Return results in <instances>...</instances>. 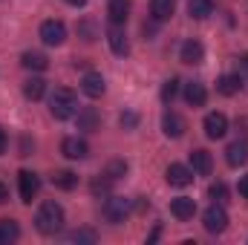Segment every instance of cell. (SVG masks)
I'll return each instance as SVG.
<instances>
[{
	"label": "cell",
	"instance_id": "1",
	"mask_svg": "<svg viewBox=\"0 0 248 245\" xmlns=\"http://www.w3.org/2000/svg\"><path fill=\"white\" fill-rule=\"evenodd\" d=\"M35 228L41 231V234H46V237H52V234H58L63 228V208L58 202H44L41 208H38V214H35Z\"/></svg>",
	"mask_w": 248,
	"mask_h": 245
},
{
	"label": "cell",
	"instance_id": "2",
	"mask_svg": "<svg viewBox=\"0 0 248 245\" xmlns=\"http://www.w3.org/2000/svg\"><path fill=\"white\" fill-rule=\"evenodd\" d=\"M49 113H52V119H58V122L72 119V116L78 113V95H75L72 90H66V87H58V90L49 95Z\"/></svg>",
	"mask_w": 248,
	"mask_h": 245
},
{
	"label": "cell",
	"instance_id": "3",
	"mask_svg": "<svg viewBox=\"0 0 248 245\" xmlns=\"http://www.w3.org/2000/svg\"><path fill=\"white\" fill-rule=\"evenodd\" d=\"M202 225H205L208 234H222V231L228 228V214H225V208H222L219 202H214V205L202 214Z\"/></svg>",
	"mask_w": 248,
	"mask_h": 245
},
{
	"label": "cell",
	"instance_id": "4",
	"mask_svg": "<svg viewBox=\"0 0 248 245\" xmlns=\"http://www.w3.org/2000/svg\"><path fill=\"white\" fill-rule=\"evenodd\" d=\"M101 214H104V219H107V222L119 225V222L127 219V214H130V199H124V196H110V199L104 202Z\"/></svg>",
	"mask_w": 248,
	"mask_h": 245
},
{
	"label": "cell",
	"instance_id": "5",
	"mask_svg": "<svg viewBox=\"0 0 248 245\" xmlns=\"http://www.w3.org/2000/svg\"><path fill=\"white\" fill-rule=\"evenodd\" d=\"M41 41L46 46H61L63 41H66V26H63L61 20H44L41 23Z\"/></svg>",
	"mask_w": 248,
	"mask_h": 245
},
{
	"label": "cell",
	"instance_id": "6",
	"mask_svg": "<svg viewBox=\"0 0 248 245\" xmlns=\"http://www.w3.org/2000/svg\"><path fill=\"white\" fill-rule=\"evenodd\" d=\"M17 184H20V202L29 205L38 196V190H41V176L32 173V170H20L17 173Z\"/></svg>",
	"mask_w": 248,
	"mask_h": 245
},
{
	"label": "cell",
	"instance_id": "7",
	"mask_svg": "<svg viewBox=\"0 0 248 245\" xmlns=\"http://www.w3.org/2000/svg\"><path fill=\"white\" fill-rule=\"evenodd\" d=\"M165 179H168V184L170 187H187V184L193 182V170L187 168V165H170L168 170H165Z\"/></svg>",
	"mask_w": 248,
	"mask_h": 245
},
{
	"label": "cell",
	"instance_id": "8",
	"mask_svg": "<svg viewBox=\"0 0 248 245\" xmlns=\"http://www.w3.org/2000/svg\"><path fill=\"white\" fill-rule=\"evenodd\" d=\"M202 127H205L208 138H222L228 133V119H225V113H208Z\"/></svg>",
	"mask_w": 248,
	"mask_h": 245
},
{
	"label": "cell",
	"instance_id": "9",
	"mask_svg": "<svg viewBox=\"0 0 248 245\" xmlns=\"http://www.w3.org/2000/svg\"><path fill=\"white\" fill-rule=\"evenodd\" d=\"M190 170H193L196 176H211V170H214V159H211V153L202 150V147H196V150L190 153Z\"/></svg>",
	"mask_w": 248,
	"mask_h": 245
},
{
	"label": "cell",
	"instance_id": "10",
	"mask_svg": "<svg viewBox=\"0 0 248 245\" xmlns=\"http://www.w3.org/2000/svg\"><path fill=\"white\" fill-rule=\"evenodd\" d=\"M61 153L66 156V159H72V162H81V159H87L90 147H87V141H81V138L69 136V138H63V141H61Z\"/></svg>",
	"mask_w": 248,
	"mask_h": 245
},
{
	"label": "cell",
	"instance_id": "11",
	"mask_svg": "<svg viewBox=\"0 0 248 245\" xmlns=\"http://www.w3.org/2000/svg\"><path fill=\"white\" fill-rule=\"evenodd\" d=\"M81 90H84V95H90V98H101L104 90H107V84H104L101 72H87V75L81 78Z\"/></svg>",
	"mask_w": 248,
	"mask_h": 245
},
{
	"label": "cell",
	"instance_id": "12",
	"mask_svg": "<svg viewBox=\"0 0 248 245\" xmlns=\"http://www.w3.org/2000/svg\"><path fill=\"white\" fill-rule=\"evenodd\" d=\"M179 58H182V63H190V66H196V63L205 61V46L199 44V41H185L182 44V49H179Z\"/></svg>",
	"mask_w": 248,
	"mask_h": 245
},
{
	"label": "cell",
	"instance_id": "13",
	"mask_svg": "<svg viewBox=\"0 0 248 245\" xmlns=\"http://www.w3.org/2000/svg\"><path fill=\"white\" fill-rule=\"evenodd\" d=\"M170 214H173L179 222H187V219H193V214H196V202H193L190 196H176V199L170 202Z\"/></svg>",
	"mask_w": 248,
	"mask_h": 245
},
{
	"label": "cell",
	"instance_id": "14",
	"mask_svg": "<svg viewBox=\"0 0 248 245\" xmlns=\"http://www.w3.org/2000/svg\"><path fill=\"white\" fill-rule=\"evenodd\" d=\"M162 130H165V136H168V138H179V136L185 133V119H182L179 113L168 110V113L162 116Z\"/></svg>",
	"mask_w": 248,
	"mask_h": 245
},
{
	"label": "cell",
	"instance_id": "15",
	"mask_svg": "<svg viewBox=\"0 0 248 245\" xmlns=\"http://www.w3.org/2000/svg\"><path fill=\"white\" fill-rule=\"evenodd\" d=\"M107 41H110V49L116 52V55H130V41H127V35H124L122 26H110V32H107Z\"/></svg>",
	"mask_w": 248,
	"mask_h": 245
},
{
	"label": "cell",
	"instance_id": "16",
	"mask_svg": "<svg viewBox=\"0 0 248 245\" xmlns=\"http://www.w3.org/2000/svg\"><path fill=\"white\" fill-rule=\"evenodd\" d=\"M101 127V116L95 113V107H84V110H78V130H84V133H95Z\"/></svg>",
	"mask_w": 248,
	"mask_h": 245
},
{
	"label": "cell",
	"instance_id": "17",
	"mask_svg": "<svg viewBox=\"0 0 248 245\" xmlns=\"http://www.w3.org/2000/svg\"><path fill=\"white\" fill-rule=\"evenodd\" d=\"M185 101L190 104V107H202V104L208 101V90H205V84H199V81L185 84Z\"/></svg>",
	"mask_w": 248,
	"mask_h": 245
},
{
	"label": "cell",
	"instance_id": "18",
	"mask_svg": "<svg viewBox=\"0 0 248 245\" xmlns=\"http://www.w3.org/2000/svg\"><path fill=\"white\" fill-rule=\"evenodd\" d=\"M225 162H228L231 168L246 165L248 162V144L246 141H234V144H228V150H225Z\"/></svg>",
	"mask_w": 248,
	"mask_h": 245
},
{
	"label": "cell",
	"instance_id": "19",
	"mask_svg": "<svg viewBox=\"0 0 248 245\" xmlns=\"http://www.w3.org/2000/svg\"><path fill=\"white\" fill-rule=\"evenodd\" d=\"M107 17H110V23L122 26L124 20L130 17V0H110V6H107Z\"/></svg>",
	"mask_w": 248,
	"mask_h": 245
},
{
	"label": "cell",
	"instance_id": "20",
	"mask_svg": "<svg viewBox=\"0 0 248 245\" xmlns=\"http://www.w3.org/2000/svg\"><path fill=\"white\" fill-rule=\"evenodd\" d=\"M20 63H23V69L44 72V69L49 66V58H46L44 52H23V55H20Z\"/></svg>",
	"mask_w": 248,
	"mask_h": 245
},
{
	"label": "cell",
	"instance_id": "21",
	"mask_svg": "<svg viewBox=\"0 0 248 245\" xmlns=\"http://www.w3.org/2000/svg\"><path fill=\"white\" fill-rule=\"evenodd\" d=\"M217 90H219V95H237L240 90H243V81H240V75H222L219 81H217Z\"/></svg>",
	"mask_w": 248,
	"mask_h": 245
},
{
	"label": "cell",
	"instance_id": "22",
	"mask_svg": "<svg viewBox=\"0 0 248 245\" xmlns=\"http://www.w3.org/2000/svg\"><path fill=\"white\" fill-rule=\"evenodd\" d=\"M187 12L196 20H205L208 15H214V0H187Z\"/></svg>",
	"mask_w": 248,
	"mask_h": 245
},
{
	"label": "cell",
	"instance_id": "23",
	"mask_svg": "<svg viewBox=\"0 0 248 245\" xmlns=\"http://www.w3.org/2000/svg\"><path fill=\"white\" fill-rule=\"evenodd\" d=\"M44 92H46V81H44V78H29V81L23 84V95H26L29 101L44 98Z\"/></svg>",
	"mask_w": 248,
	"mask_h": 245
},
{
	"label": "cell",
	"instance_id": "24",
	"mask_svg": "<svg viewBox=\"0 0 248 245\" xmlns=\"http://www.w3.org/2000/svg\"><path fill=\"white\" fill-rule=\"evenodd\" d=\"M20 237V228L15 219H0V245H9Z\"/></svg>",
	"mask_w": 248,
	"mask_h": 245
},
{
	"label": "cell",
	"instance_id": "25",
	"mask_svg": "<svg viewBox=\"0 0 248 245\" xmlns=\"http://www.w3.org/2000/svg\"><path fill=\"white\" fill-rule=\"evenodd\" d=\"M150 15L153 20H168L173 15V0H150Z\"/></svg>",
	"mask_w": 248,
	"mask_h": 245
},
{
	"label": "cell",
	"instance_id": "26",
	"mask_svg": "<svg viewBox=\"0 0 248 245\" xmlns=\"http://www.w3.org/2000/svg\"><path fill=\"white\" fill-rule=\"evenodd\" d=\"M52 184L61 187V190H72V187L78 184V176H75L72 170H55V173H52Z\"/></svg>",
	"mask_w": 248,
	"mask_h": 245
},
{
	"label": "cell",
	"instance_id": "27",
	"mask_svg": "<svg viewBox=\"0 0 248 245\" xmlns=\"http://www.w3.org/2000/svg\"><path fill=\"white\" fill-rule=\"evenodd\" d=\"M127 170H130V168H127V162H124V159H113V162L104 168V176H110V179L116 182V179L127 176Z\"/></svg>",
	"mask_w": 248,
	"mask_h": 245
},
{
	"label": "cell",
	"instance_id": "28",
	"mask_svg": "<svg viewBox=\"0 0 248 245\" xmlns=\"http://www.w3.org/2000/svg\"><path fill=\"white\" fill-rule=\"evenodd\" d=\"M179 84H182L179 78H168V81H165V87H162V101H165V104H170V101L176 98V92H179Z\"/></svg>",
	"mask_w": 248,
	"mask_h": 245
},
{
	"label": "cell",
	"instance_id": "29",
	"mask_svg": "<svg viewBox=\"0 0 248 245\" xmlns=\"http://www.w3.org/2000/svg\"><path fill=\"white\" fill-rule=\"evenodd\" d=\"M69 243H98V234L93 228H78L69 234Z\"/></svg>",
	"mask_w": 248,
	"mask_h": 245
},
{
	"label": "cell",
	"instance_id": "30",
	"mask_svg": "<svg viewBox=\"0 0 248 245\" xmlns=\"http://www.w3.org/2000/svg\"><path fill=\"white\" fill-rule=\"evenodd\" d=\"M208 196L214 199V202H228V187H225V182H214L211 187H208Z\"/></svg>",
	"mask_w": 248,
	"mask_h": 245
},
{
	"label": "cell",
	"instance_id": "31",
	"mask_svg": "<svg viewBox=\"0 0 248 245\" xmlns=\"http://www.w3.org/2000/svg\"><path fill=\"white\" fill-rule=\"evenodd\" d=\"M110 184H113V179H110V176H98V179H93L90 190H93L95 196H107V193H110Z\"/></svg>",
	"mask_w": 248,
	"mask_h": 245
},
{
	"label": "cell",
	"instance_id": "32",
	"mask_svg": "<svg viewBox=\"0 0 248 245\" xmlns=\"http://www.w3.org/2000/svg\"><path fill=\"white\" fill-rule=\"evenodd\" d=\"M237 75H240V81L248 87V55H240L237 58Z\"/></svg>",
	"mask_w": 248,
	"mask_h": 245
},
{
	"label": "cell",
	"instance_id": "33",
	"mask_svg": "<svg viewBox=\"0 0 248 245\" xmlns=\"http://www.w3.org/2000/svg\"><path fill=\"white\" fill-rule=\"evenodd\" d=\"M136 124H139V116H136V113H122V127L124 130H133Z\"/></svg>",
	"mask_w": 248,
	"mask_h": 245
},
{
	"label": "cell",
	"instance_id": "34",
	"mask_svg": "<svg viewBox=\"0 0 248 245\" xmlns=\"http://www.w3.org/2000/svg\"><path fill=\"white\" fill-rule=\"evenodd\" d=\"M78 32L84 35V41H87V44H90V41H95V29H93V23H81V26H78Z\"/></svg>",
	"mask_w": 248,
	"mask_h": 245
},
{
	"label": "cell",
	"instance_id": "35",
	"mask_svg": "<svg viewBox=\"0 0 248 245\" xmlns=\"http://www.w3.org/2000/svg\"><path fill=\"white\" fill-rule=\"evenodd\" d=\"M240 196H243V199H248V176H243V179H240Z\"/></svg>",
	"mask_w": 248,
	"mask_h": 245
},
{
	"label": "cell",
	"instance_id": "36",
	"mask_svg": "<svg viewBox=\"0 0 248 245\" xmlns=\"http://www.w3.org/2000/svg\"><path fill=\"white\" fill-rule=\"evenodd\" d=\"M6 144H9V138H6V130L0 127V153H6Z\"/></svg>",
	"mask_w": 248,
	"mask_h": 245
},
{
	"label": "cell",
	"instance_id": "37",
	"mask_svg": "<svg viewBox=\"0 0 248 245\" xmlns=\"http://www.w3.org/2000/svg\"><path fill=\"white\" fill-rule=\"evenodd\" d=\"M159 234H162V225H156V228H153V234L147 237V243H156V240H159Z\"/></svg>",
	"mask_w": 248,
	"mask_h": 245
},
{
	"label": "cell",
	"instance_id": "38",
	"mask_svg": "<svg viewBox=\"0 0 248 245\" xmlns=\"http://www.w3.org/2000/svg\"><path fill=\"white\" fill-rule=\"evenodd\" d=\"M6 199H9V187H6V184L0 182V205H3Z\"/></svg>",
	"mask_w": 248,
	"mask_h": 245
},
{
	"label": "cell",
	"instance_id": "39",
	"mask_svg": "<svg viewBox=\"0 0 248 245\" xmlns=\"http://www.w3.org/2000/svg\"><path fill=\"white\" fill-rule=\"evenodd\" d=\"M69 3H72V6H84L87 0H69Z\"/></svg>",
	"mask_w": 248,
	"mask_h": 245
}]
</instances>
